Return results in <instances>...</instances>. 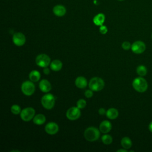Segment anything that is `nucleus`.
Segmentation results:
<instances>
[{"label": "nucleus", "instance_id": "f257e3e1", "mask_svg": "<svg viewBox=\"0 0 152 152\" xmlns=\"http://www.w3.org/2000/svg\"><path fill=\"white\" fill-rule=\"evenodd\" d=\"M133 88L139 93L145 92L148 88V83L142 77L135 78L132 81Z\"/></svg>", "mask_w": 152, "mask_h": 152}, {"label": "nucleus", "instance_id": "f03ea898", "mask_svg": "<svg viewBox=\"0 0 152 152\" xmlns=\"http://www.w3.org/2000/svg\"><path fill=\"white\" fill-rule=\"evenodd\" d=\"M84 136L87 141H94L99 139L100 137V131L97 128L90 126L85 130Z\"/></svg>", "mask_w": 152, "mask_h": 152}, {"label": "nucleus", "instance_id": "7ed1b4c3", "mask_svg": "<svg viewBox=\"0 0 152 152\" xmlns=\"http://www.w3.org/2000/svg\"><path fill=\"white\" fill-rule=\"evenodd\" d=\"M89 88L94 91H99L102 90L104 87V81L99 77L92 78L88 84Z\"/></svg>", "mask_w": 152, "mask_h": 152}, {"label": "nucleus", "instance_id": "20e7f679", "mask_svg": "<svg viewBox=\"0 0 152 152\" xmlns=\"http://www.w3.org/2000/svg\"><path fill=\"white\" fill-rule=\"evenodd\" d=\"M55 103V98L52 94H46L41 99V103L42 106L46 109H51L53 107Z\"/></svg>", "mask_w": 152, "mask_h": 152}, {"label": "nucleus", "instance_id": "39448f33", "mask_svg": "<svg viewBox=\"0 0 152 152\" xmlns=\"http://www.w3.org/2000/svg\"><path fill=\"white\" fill-rule=\"evenodd\" d=\"M21 91L24 94L27 96H31L35 91V86L33 81H26L21 85Z\"/></svg>", "mask_w": 152, "mask_h": 152}, {"label": "nucleus", "instance_id": "423d86ee", "mask_svg": "<svg viewBox=\"0 0 152 152\" xmlns=\"http://www.w3.org/2000/svg\"><path fill=\"white\" fill-rule=\"evenodd\" d=\"M35 110L33 107H28L23 109L20 113V116L23 121L28 122L31 120L34 116Z\"/></svg>", "mask_w": 152, "mask_h": 152}, {"label": "nucleus", "instance_id": "0eeeda50", "mask_svg": "<svg viewBox=\"0 0 152 152\" xmlns=\"http://www.w3.org/2000/svg\"><path fill=\"white\" fill-rule=\"evenodd\" d=\"M36 63L40 67H47L50 64V58L46 54H40L36 58Z\"/></svg>", "mask_w": 152, "mask_h": 152}, {"label": "nucleus", "instance_id": "6e6552de", "mask_svg": "<svg viewBox=\"0 0 152 152\" xmlns=\"http://www.w3.org/2000/svg\"><path fill=\"white\" fill-rule=\"evenodd\" d=\"M80 109L78 107H71L68 109L66 113V118L69 120L74 121L80 118L81 116V112Z\"/></svg>", "mask_w": 152, "mask_h": 152}, {"label": "nucleus", "instance_id": "1a4fd4ad", "mask_svg": "<svg viewBox=\"0 0 152 152\" xmlns=\"http://www.w3.org/2000/svg\"><path fill=\"white\" fill-rule=\"evenodd\" d=\"M145 43L140 40L134 42L131 45L132 51L136 54H140L143 53L145 50Z\"/></svg>", "mask_w": 152, "mask_h": 152}, {"label": "nucleus", "instance_id": "9d476101", "mask_svg": "<svg viewBox=\"0 0 152 152\" xmlns=\"http://www.w3.org/2000/svg\"><path fill=\"white\" fill-rule=\"evenodd\" d=\"M13 43L18 46H21L26 42V37L24 34L21 32H17L12 36Z\"/></svg>", "mask_w": 152, "mask_h": 152}, {"label": "nucleus", "instance_id": "9b49d317", "mask_svg": "<svg viewBox=\"0 0 152 152\" xmlns=\"http://www.w3.org/2000/svg\"><path fill=\"white\" fill-rule=\"evenodd\" d=\"M45 131L49 135H54L56 134L59 130V126L57 124L53 122H49L45 126Z\"/></svg>", "mask_w": 152, "mask_h": 152}, {"label": "nucleus", "instance_id": "f8f14e48", "mask_svg": "<svg viewBox=\"0 0 152 152\" xmlns=\"http://www.w3.org/2000/svg\"><path fill=\"white\" fill-rule=\"evenodd\" d=\"M66 10L64 5H56L53 8V14L57 17H62L66 14Z\"/></svg>", "mask_w": 152, "mask_h": 152}, {"label": "nucleus", "instance_id": "ddd939ff", "mask_svg": "<svg viewBox=\"0 0 152 152\" xmlns=\"http://www.w3.org/2000/svg\"><path fill=\"white\" fill-rule=\"evenodd\" d=\"M39 88L42 92L48 93L51 90L52 87L50 82L48 80L43 79L39 83Z\"/></svg>", "mask_w": 152, "mask_h": 152}, {"label": "nucleus", "instance_id": "4468645a", "mask_svg": "<svg viewBox=\"0 0 152 152\" xmlns=\"http://www.w3.org/2000/svg\"><path fill=\"white\" fill-rule=\"evenodd\" d=\"M112 129L111 123L109 121H103L99 125V129L102 133H107Z\"/></svg>", "mask_w": 152, "mask_h": 152}, {"label": "nucleus", "instance_id": "2eb2a0df", "mask_svg": "<svg viewBox=\"0 0 152 152\" xmlns=\"http://www.w3.org/2000/svg\"><path fill=\"white\" fill-rule=\"evenodd\" d=\"M75 86L78 88H84L87 86V80L85 77H84L83 76H80V77H78L75 79Z\"/></svg>", "mask_w": 152, "mask_h": 152}, {"label": "nucleus", "instance_id": "dca6fc26", "mask_svg": "<svg viewBox=\"0 0 152 152\" xmlns=\"http://www.w3.org/2000/svg\"><path fill=\"white\" fill-rule=\"evenodd\" d=\"M105 20V15L103 13H99L97 14L96 15H95L93 18V23L96 26H100L103 25Z\"/></svg>", "mask_w": 152, "mask_h": 152}, {"label": "nucleus", "instance_id": "f3484780", "mask_svg": "<svg viewBox=\"0 0 152 152\" xmlns=\"http://www.w3.org/2000/svg\"><path fill=\"white\" fill-rule=\"evenodd\" d=\"M50 68L54 71H58L62 69V63L61 61L58 59L53 60L50 64Z\"/></svg>", "mask_w": 152, "mask_h": 152}, {"label": "nucleus", "instance_id": "a211bd4d", "mask_svg": "<svg viewBox=\"0 0 152 152\" xmlns=\"http://www.w3.org/2000/svg\"><path fill=\"white\" fill-rule=\"evenodd\" d=\"M106 115L108 118H109L110 119H115L118 116L119 112L116 109L112 107V108L109 109L106 111Z\"/></svg>", "mask_w": 152, "mask_h": 152}, {"label": "nucleus", "instance_id": "6ab92c4d", "mask_svg": "<svg viewBox=\"0 0 152 152\" xmlns=\"http://www.w3.org/2000/svg\"><path fill=\"white\" fill-rule=\"evenodd\" d=\"M46 121V118L45 115L42 114H38L36 115L34 118H33V122L36 125H40L43 124Z\"/></svg>", "mask_w": 152, "mask_h": 152}, {"label": "nucleus", "instance_id": "aec40b11", "mask_svg": "<svg viewBox=\"0 0 152 152\" xmlns=\"http://www.w3.org/2000/svg\"><path fill=\"white\" fill-rule=\"evenodd\" d=\"M29 78L33 82H37L40 78V74L37 70H33L29 74Z\"/></svg>", "mask_w": 152, "mask_h": 152}, {"label": "nucleus", "instance_id": "412c9836", "mask_svg": "<svg viewBox=\"0 0 152 152\" xmlns=\"http://www.w3.org/2000/svg\"><path fill=\"white\" fill-rule=\"evenodd\" d=\"M121 145L124 148L129 149L132 146V141L128 137H125L121 140Z\"/></svg>", "mask_w": 152, "mask_h": 152}, {"label": "nucleus", "instance_id": "4be33fe9", "mask_svg": "<svg viewBox=\"0 0 152 152\" xmlns=\"http://www.w3.org/2000/svg\"><path fill=\"white\" fill-rule=\"evenodd\" d=\"M136 71L138 75H140V77H144L147 74V68L144 65H139L137 66Z\"/></svg>", "mask_w": 152, "mask_h": 152}, {"label": "nucleus", "instance_id": "5701e85b", "mask_svg": "<svg viewBox=\"0 0 152 152\" xmlns=\"http://www.w3.org/2000/svg\"><path fill=\"white\" fill-rule=\"evenodd\" d=\"M112 140H113L112 137L110 135H108V134H105V135H103L102 137V142L104 144H106V145L111 144L112 142Z\"/></svg>", "mask_w": 152, "mask_h": 152}, {"label": "nucleus", "instance_id": "b1692460", "mask_svg": "<svg viewBox=\"0 0 152 152\" xmlns=\"http://www.w3.org/2000/svg\"><path fill=\"white\" fill-rule=\"evenodd\" d=\"M11 112L14 115H18L21 113V108L17 104H13L11 107Z\"/></svg>", "mask_w": 152, "mask_h": 152}, {"label": "nucleus", "instance_id": "393cba45", "mask_svg": "<svg viewBox=\"0 0 152 152\" xmlns=\"http://www.w3.org/2000/svg\"><path fill=\"white\" fill-rule=\"evenodd\" d=\"M86 104H87L86 101L83 99H79L77 102V106L80 109H84L86 106Z\"/></svg>", "mask_w": 152, "mask_h": 152}, {"label": "nucleus", "instance_id": "a878e982", "mask_svg": "<svg viewBox=\"0 0 152 152\" xmlns=\"http://www.w3.org/2000/svg\"><path fill=\"white\" fill-rule=\"evenodd\" d=\"M122 48L124 49V50H129V49H131V45L130 44V43L129 42L125 41L124 42L122 43Z\"/></svg>", "mask_w": 152, "mask_h": 152}, {"label": "nucleus", "instance_id": "bb28decb", "mask_svg": "<svg viewBox=\"0 0 152 152\" xmlns=\"http://www.w3.org/2000/svg\"><path fill=\"white\" fill-rule=\"evenodd\" d=\"M99 31L100 32L103 34H106L107 32V28L106 26H104V25H102L100 26V28H99Z\"/></svg>", "mask_w": 152, "mask_h": 152}, {"label": "nucleus", "instance_id": "cd10ccee", "mask_svg": "<svg viewBox=\"0 0 152 152\" xmlns=\"http://www.w3.org/2000/svg\"><path fill=\"white\" fill-rule=\"evenodd\" d=\"M84 94H85V96L87 98H90L93 96V90H91V89L90 90H87L85 91L84 93Z\"/></svg>", "mask_w": 152, "mask_h": 152}, {"label": "nucleus", "instance_id": "c85d7f7f", "mask_svg": "<svg viewBox=\"0 0 152 152\" xmlns=\"http://www.w3.org/2000/svg\"><path fill=\"white\" fill-rule=\"evenodd\" d=\"M99 113L100 115H104L106 112V110H105V109H104V108H100L99 109Z\"/></svg>", "mask_w": 152, "mask_h": 152}, {"label": "nucleus", "instance_id": "c756f323", "mask_svg": "<svg viewBox=\"0 0 152 152\" xmlns=\"http://www.w3.org/2000/svg\"><path fill=\"white\" fill-rule=\"evenodd\" d=\"M43 72L45 74L48 75V74H49L50 73V70H49V69L48 67H45L44 69H43Z\"/></svg>", "mask_w": 152, "mask_h": 152}, {"label": "nucleus", "instance_id": "7c9ffc66", "mask_svg": "<svg viewBox=\"0 0 152 152\" xmlns=\"http://www.w3.org/2000/svg\"><path fill=\"white\" fill-rule=\"evenodd\" d=\"M148 129L152 132V122H151L148 125Z\"/></svg>", "mask_w": 152, "mask_h": 152}, {"label": "nucleus", "instance_id": "2f4dec72", "mask_svg": "<svg viewBox=\"0 0 152 152\" xmlns=\"http://www.w3.org/2000/svg\"><path fill=\"white\" fill-rule=\"evenodd\" d=\"M121 151H122V152H127V150L126 149L124 148V149H119L118 150H117V152H121Z\"/></svg>", "mask_w": 152, "mask_h": 152}, {"label": "nucleus", "instance_id": "473e14b6", "mask_svg": "<svg viewBox=\"0 0 152 152\" xmlns=\"http://www.w3.org/2000/svg\"><path fill=\"white\" fill-rule=\"evenodd\" d=\"M13 151H18V152H20V151H18V150H12V151H11V152H13Z\"/></svg>", "mask_w": 152, "mask_h": 152}, {"label": "nucleus", "instance_id": "72a5a7b5", "mask_svg": "<svg viewBox=\"0 0 152 152\" xmlns=\"http://www.w3.org/2000/svg\"><path fill=\"white\" fill-rule=\"evenodd\" d=\"M118 1H124V0H118Z\"/></svg>", "mask_w": 152, "mask_h": 152}, {"label": "nucleus", "instance_id": "f704fd0d", "mask_svg": "<svg viewBox=\"0 0 152 152\" xmlns=\"http://www.w3.org/2000/svg\"><path fill=\"white\" fill-rule=\"evenodd\" d=\"M151 38H152V34H151Z\"/></svg>", "mask_w": 152, "mask_h": 152}]
</instances>
